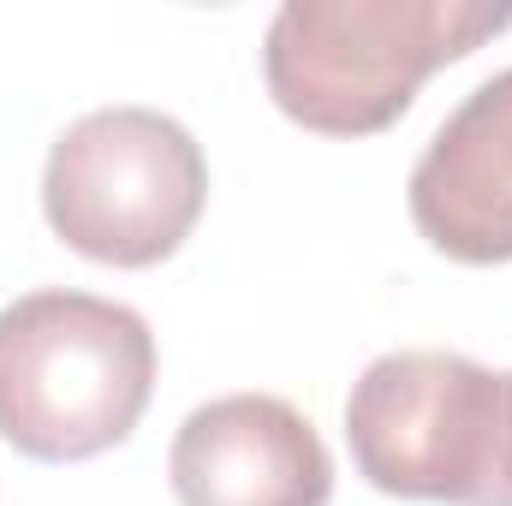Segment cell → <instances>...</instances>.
<instances>
[{
    "instance_id": "obj_3",
    "label": "cell",
    "mask_w": 512,
    "mask_h": 506,
    "mask_svg": "<svg viewBox=\"0 0 512 506\" xmlns=\"http://www.w3.org/2000/svg\"><path fill=\"white\" fill-rule=\"evenodd\" d=\"M346 447L376 495L512 506V370L459 352H387L352 381Z\"/></svg>"
},
{
    "instance_id": "obj_6",
    "label": "cell",
    "mask_w": 512,
    "mask_h": 506,
    "mask_svg": "<svg viewBox=\"0 0 512 506\" xmlns=\"http://www.w3.org/2000/svg\"><path fill=\"white\" fill-rule=\"evenodd\" d=\"M405 203L441 256L465 268L512 262V66L441 120L411 167Z\"/></svg>"
},
{
    "instance_id": "obj_4",
    "label": "cell",
    "mask_w": 512,
    "mask_h": 506,
    "mask_svg": "<svg viewBox=\"0 0 512 506\" xmlns=\"http://www.w3.org/2000/svg\"><path fill=\"white\" fill-rule=\"evenodd\" d=\"M209 203L203 143L155 108H96L54 137L42 215L60 245L108 268H155Z\"/></svg>"
},
{
    "instance_id": "obj_1",
    "label": "cell",
    "mask_w": 512,
    "mask_h": 506,
    "mask_svg": "<svg viewBox=\"0 0 512 506\" xmlns=\"http://www.w3.org/2000/svg\"><path fill=\"white\" fill-rule=\"evenodd\" d=\"M512 24L489 0H286L262 42L274 108L322 137H376L429 72L477 54Z\"/></svg>"
},
{
    "instance_id": "obj_2",
    "label": "cell",
    "mask_w": 512,
    "mask_h": 506,
    "mask_svg": "<svg viewBox=\"0 0 512 506\" xmlns=\"http://www.w3.org/2000/svg\"><path fill=\"white\" fill-rule=\"evenodd\" d=\"M155 393L149 322L96 292L48 286L0 310V441L36 465L120 447Z\"/></svg>"
},
{
    "instance_id": "obj_5",
    "label": "cell",
    "mask_w": 512,
    "mask_h": 506,
    "mask_svg": "<svg viewBox=\"0 0 512 506\" xmlns=\"http://www.w3.org/2000/svg\"><path fill=\"white\" fill-rule=\"evenodd\" d=\"M179 506H328L334 459L316 423L274 393L197 405L167 453Z\"/></svg>"
}]
</instances>
